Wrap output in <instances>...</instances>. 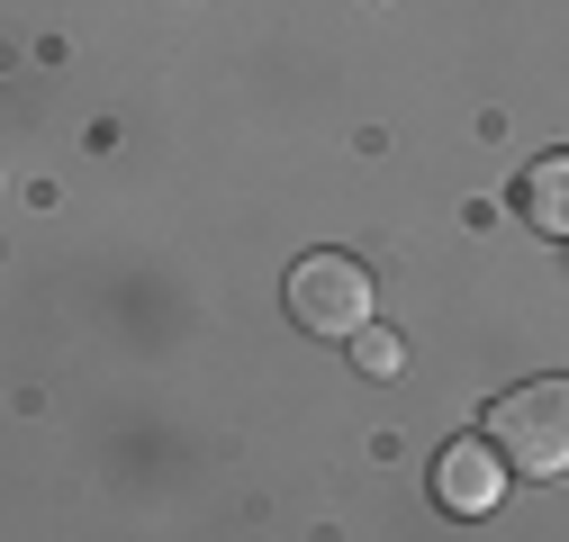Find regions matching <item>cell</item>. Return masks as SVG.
<instances>
[{
	"label": "cell",
	"mask_w": 569,
	"mask_h": 542,
	"mask_svg": "<svg viewBox=\"0 0 569 542\" xmlns=\"http://www.w3.org/2000/svg\"><path fill=\"white\" fill-rule=\"evenodd\" d=\"M488 443L507 452V470H525V480H551V470H569V380H516L507 398L488 406Z\"/></svg>",
	"instance_id": "cell-1"
},
{
	"label": "cell",
	"mask_w": 569,
	"mask_h": 542,
	"mask_svg": "<svg viewBox=\"0 0 569 542\" xmlns=\"http://www.w3.org/2000/svg\"><path fill=\"white\" fill-rule=\"evenodd\" d=\"M516 209H525V227H533V235H569V154L525 163V181H516Z\"/></svg>",
	"instance_id": "cell-4"
},
{
	"label": "cell",
	"mask_w": 569,
	"mask_h": 542,
	"mask_svg": "<svg viewBox=\"0 0 569 542\" xmlns=\"http://www.w3.org/2000/svg\"><path fill=\"white\" fill-rule=\"evenodd\" d=\"M290 317L299 334H326V344H352L371 325V271L352 253H308L290 262Z\"/></svg>",
	"instance_id": "cell-2"
},
{
	"label": "cell",
	"mask_w": 569,
	"mask_h": 542,
	"mask_svg": "<svg viewBox=\"0 0 569 542\" xmlns=\"http://www.w3.org/2000/svg\"><path fill=\"white\" fill-rule=\"evenodd\" d=\"M497 489H507V452H497L488 434L443 443V461H435V498H443L452 515H488V506H497Z\"/></svg>",
	"instance_id": "cell-3"
},
{
	"label": "cell",
	"mask_w": 569,
	"mask_h": 542,
	"mask_svg": "<svg viewBox=\"0 0 569 542\" xmlns=\"http://www.w3.org/2000/svg\"><path fill=\"white\" fill-rule=\"evenodd\" d=\"M352 362H362L371 380H389V371H398V334H389V325H362V334H352Z\"/></svg>",
	"instance_id": "cell-5"
}]
</instances>
